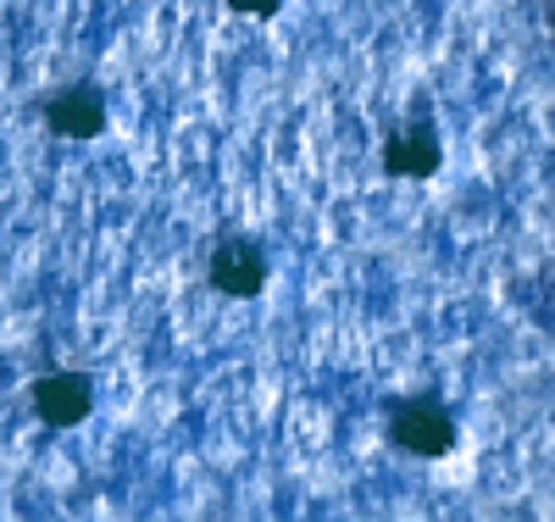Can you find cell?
I'll return each instance as SVG.
<instances>
[{"label": "cell", "instance_id": "1", "mask_svg": "<svg viewBox=\"0 0 555 522\" xmlns=\"http://www.w3.org/2000/svg\"><path fill=\"white\" fill-rule=\"evenodd\" d=\"M389 434H395L400 450L434 461V456H450V450H455V417H450L439 400H423V395H416V400H400V406H395Z\"/></svg>", "mask_w": 555, "mask_h": 522}, {"label": "cell", "instance_id": "2", "mask_svg": "<svg viewBox=\"0 0 555 522\" xmlns=\"http://www.w3.org/2000/svg\"><path fill=\"white\" fill-rule=\"evenodd\" d=\"M28 406L44 429H78L95 411V378L83 372H44L28 384Z\"/></svg>", "mask_w": 555, "mask_h": 522}, {"label": "cell", "instance_id": "3", "mask_svg": "<svg viewBox=\"0 0 555 522\" xmlns=\"http://www.w3.org/2000/svg\"><path fill=\"white\" fill-rule=\"evenodd\" d=\"M211 283L222 295H234V301H256L267 290V251L256 240H245V233H228V240H217L211 251Z\"/></svg>", "mask_w": 555, "mask_h": 522}, {"label": "cell", "instance_id": "4", "mask_svg": "<svg viewBox=\"0 0 555 522\" xmlns=\"http://www.w3.org/2000/svg\"><path fill=\"white\" fill-rule=\"evenodd\" d=\"M106 123H112V106L95 84H67L44 101V128L62 139H95L106 133Z\"/></svg>", "mask_w": 555, "mask_h": 522}, {"label": "cell", "instance_id": "5", "mask_svg": "<svg viewBox=\"0 0 555 522\" xmlns=\"http://www.w3.org/2000/svg\"><path fill=\"white\" fill-rule=\"evenodd\" d=\"M439 162H444V145H439L434 123H423V117L384 139V173L389 178H434Z\"/></svg>", "mask_w": 555, "mask_h": 522}, {"label": "cell", "instance_id": "6", "mask_svg": "<svg viewBox=\"0 0 555 522\" xmlns=\"http://www.w3.org/2000/svg\"><path fill=\"white\" fill-rule=\"evenodd\" d=\"M228 7L245 12V17H278V7H284V0H228Z\"/></svg>", "mask_w": 555, "mask_h": 522}, {"label": "cell", "instance_id": "7", "mask_svg": "<svg viewBox=\"0 0 555 522\" xmlns=\"http://www.w3.org/2000/svg\"><path fill=\"white\" fill-rule=\"evenodd\" d=\"M550 34H555V7H550Z\"/></svg>", "mask_w": 555, "mask_h": 522}]
</instances>
